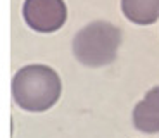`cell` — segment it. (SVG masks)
<instances>
[{
    "label": "cell",
    "mask_w": 159,
    "mask_h": 138,
    "mask_svg": "<svg viewBox=\"0 0 159 138\" xmlns=\"http://www.w3.org/2000/svg\"><path fill=\"white\" fill-rule=\"evenodd\" d=\"M61 90L59 74L43 64L26 66L12 78V99L21 109L30 112H43L56 105Z\"/></svg>",
    "instance_id": "cell-1"
},
{
    "label": "cell",
    "mask_w": 159,
    "mask_h": 138,
    "mask_svg": "<svg viewBox=\"0 0 159 138\" xmlns=\"http://www.w3.org/2000/svg\"><path fill=\"white\" fill-rule=\"evenodd\" d=\"M121 45V31L107 21H93L76 33L73 40V54L76 60L88 67H102L111 64Z\"/></svg>",
    "instance_id": "cell-2"
},
{
    "label": "cell",
    "mask_w": 159,
    "mask_h": 138,
    "mask_svg": "<svg viewBox=\"0 0 159 138\" xmlns=\"http://www.w3.org/2000/svg\"><path fill=\"white\" fill-rule=\"evenodd\" d=\"M23 17L31 29L38 33H54L64 26L68 9L64 0H26Z\"/></svg>",
    "instance_id": "cell-3"
},
{
    "label": "cell",
    "mask_w": 159,
    "mask_h": 138,
    "mask_svg": "<svg viewBox=\"0 0 159 138\" xmlns=\"http://www.w3.org/2000/svg\"><path fill=\"white\" fill-rule=\"evenodd\" d=\"M133 124L142 133L159 131V87H154L145 93L133 109Z\"/></svg>",
    "instance_id": "cell-4"
},
{
    "label": "cell",
    "mask_w": 159,
    "mask_h": 138,
    "mask_svg": "<svg viewBox=\"0 0 159 138\" xmlns=\"http://www.w3.org/2000/svg\"><path fill=\"white\" fill-rule=\"evenodd\" d=\"M121 9L128 21L140 26L159 19V0H121Z\"/></svg>",
    "instance_id": "cell-5"
}]
</instances>
